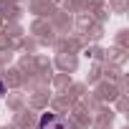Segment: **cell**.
I'll return each mask as SVG.
<instances>
[{
	"instance_id": "obj_1",
	"label": "cell",
	"mask_w": 129,
	"mask_h": 129,
	"mask_svg": "<svg viewBox=\"0 0 129 129\" xmlns=\"http://www.w3.org/2000/svg\"><path fill=\"white\" fill-rule=\"evenodd\" d=\"M38 129H66V126H63V119L58 114H43L38 121Z\"/></svg>"
},
{
	"instance_id": "obj_2",
	"label": "cell",
	"mask_w": 129,
	"mask_h": 129,
	"mask_svg": "<svg viewBox=\"0 0 129 129\" xmlns=\"http://www.w3.org/2000/svg\"><path fill=\"white\" fill-rule=\"evenodd\" d=\"M5 94V86H3V81H0V96H3Z\"/></svg>"
}]
</instances>
